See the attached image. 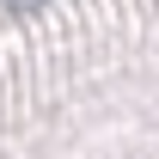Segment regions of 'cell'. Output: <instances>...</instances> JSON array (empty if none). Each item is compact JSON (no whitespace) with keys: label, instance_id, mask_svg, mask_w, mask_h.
Segmentation results:
<instances>
[{"label":"cell","instance_id":"6da1fadb","mask_svg":"<svg viewBox=\"0 0 159 159\" xmlns=\"http://www.w3.org/2000/svg\"><path fill=\"white\" fill-rule=\"evenodd\" d=\"M6 12H31V6H43V0H0Z\"/></svg>","mask_w":159,"mask_h":159}]
</instances>
